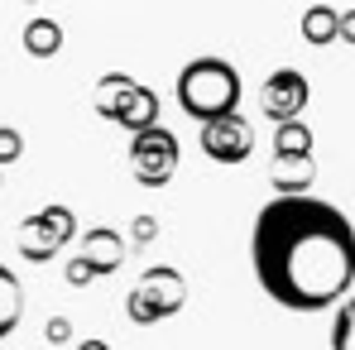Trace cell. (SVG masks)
<instances>
[{"label": "cell", "instance_id": "cell-1", "mask_svg": "<svg viewBox=\"0 0 355 350\" xmlns=\"http://www.w3.org/2000/svg\"><path fill=\"white\" fill-rule=\"evenodd\" d=\"M259 288L288 312H327L355 288V226L322 197H274L250 231Z\"/></svg>", "mask_w": 355, "mask_h": 350}, {"label": "cell", "instance_id": "cell-2", "mask_svg": "<svg viewBox=\"0 0 355 350\" xmlns=\"http://www.w3.org/2000/svg\"><path fill=\"white\" fill-rule=\"evenodd\" d=\"M240 72L226 58H192L182 72H178V106L197 125L221 116H236L240 106Z\"/></svg>", "mask_w": 355, "mask_h": 350}, {"label": "cell", "instance_id": "cell-3", "mask_svg": "<svg viewBox=\"0 0 355 350\" xmlns=\"http://www.w3.org/2000/svg\"><path fill=\"white\" fill-rule=\"evenodd\" d=\"M182 302H187V279L178 274L173 264H154V269H144L139 283L130 288L125 317H130L135 326H159V322H168V317L182 312Z\"/></svg>", "mask_w": 355, "mask_h": 350}, {"label": "cell", "instance_id": "cell-4", "mask_svg": "<svg viewBox=\"0 0 355 350\" xmlns=\"http://www.w3.org/2000/svg\"><path fill=\"white\" fill-rule=\"evenodd\" d=\"M178 164H182V144H178L173 130L149 125V130L130 134V173H135V182H144V187H168L173 173H178Z\"/></svg>", "mask_w": 355, "mask_h": 350}, {"label": "cell", "instance_id": "cell-5", "mask_svg": "<svg viewBox=\"0 0 355 350\" xmlns=\"http://www.w3.org/2000/svg\"><path fill=\"white\" fill-rule=\"evenodd\" d=\"M307 101H312V87H307V77L297 67H274L264 77V87H259V106H264V116L274 120V125L302 120Z\"/></svg>", "mask_w": 355, "mask_h": 350}, {"label": "cell", "instance_id": "cell-6", "mask_svg": "<svg viewBox=\"0 0 355 350\" xmlns=\"http://www.w3.org/2000/svg\"><path fill=\"white\" fill-rule=\"evenodd\" d=\"M202 154L211 164H245L254 154V125L240 116H221V120H207L202 125Z\"/></svg>", "mask_w": 355, "mask_h": 350}, {"label": "cell", "instance_id": "cell-7", "mask_svg": "<svg viewBox=\"0 0 355 350\" xmlns=\"http://www.w3.org/2000/svg\"><path fill=\"white\" fill-rule=\"evenodd\" d=\"M82 240V259L96 269V274H116L125 264V235L111 231V226H92V231L77 235Z\"/></svg>", "mask_w": 355, "mask_h": 350}, {"label": "cell", "instance_id": "cell-8", "mask_svg": "<svg viewBox=\"0 0 355 350\" xmlns=\"http://www.w3.org/2000/svg\"><path fill=\"white\" fill-rule=\"evenodd\" d=\"M15 245H19V254H24L29 264H49V259L58 254L67 240H62L58 226H53V221L39 211V216H29V221L19 226V240H15Z\"/></svg>", "mask_w": 355, "mask_h": 350}, {"label": "cell", "instance_id": "cell-9", "mask_svg": "<svg viewBox=\"0 0 355 350\" xmlns=\"http://www.w3.org/2000/svg\"><path fill=\"white\" fill-rule=\"evenodd\" d=\"M312 182H317L312 154H307V159H274V164H269V187H274V197H307Z\"/></svg>", "mask_w": 355, "mask_h": 350}, {"label": "cell", "instance_id": "cell-10", "mask_svg": "<svg viewBox=\"0 0 355 350\" xmlns=\"http://www.w3.org/2000/svg\"><path fill=\"white\" fill-rule=\"evenodd\" d=\"M116 125H125L130 134L159 125V91H154V87H135V96L125 101V111L116 116Z\"/></svg>", "mask_w": 355, "mask_h": 350}, {"label": "cell", "instance_id": "cell-11", "mask_svg": "<svg viewBox=\"0 0 355 350\" xmlns=\"http://www.w3.org/2000/svg\"><path fill=\"white\" fill-rule=\"evenodd\" d=\"M135 87H139V82H135L130 72H106V77L96 82V111L106 120H116L120 111H125V101L135 96Z\"/></svg>", "mask_w": 355, "mask_h": 350}, {"label": "cell", "instance_id": "cell-12", "mask_svg": "<svg viewBox=\"0 0 355 350\" xmlns=\"http://www.w3.org/2000/svg\"><path fill=\"white\" fill-rule=\"evenodd\" d=\"M19 317H24V283H19V274H10L0 264V341L19 326Z\"/></svg>", "mask_w": 355, "mask_h": 350}, {"label": "cell", "instance_id": "cell-13", "mask_svg": "<svg viewBox=\"0 0 355 350\" xmlns=\"http://www.w3.org/2000/svg\"><path fill=\"white\" fill-rule=\"evenodd\" d=\"M336 15H341V10H331V5H307V10H302V19H297L302 39H307L312 49L336 44Z\"/></svg>", "mask_w": 355, "mask_h": 350}, {"label": "cell", "instance_id": "cell-14", "mask_svg": "<svg viewBox=\"0 0 355 350\" xmlns=\"http://www.w3.org/2000/svg\"><path fill=\"white\" fill-rule=\"evenodd\" d=\"M312 154V130L302 120L274 125V159H307Z\"/></svg>", "mask_w": 355, "mask_h": 350}, {"label": "cell", "instance_id": "cell-15", "mask_svg": "<svg viewBox=\"0 0 355 350\" xmlns=\"http://www.w3.org/2000/svg\"><path fill=\"white\" fill-rule=\"evenodd\" d=\"M24 49H29L34 58H53L62 49V24L58 19H44V15L29 19V24H24Z\"/></svg>", "mask_w": 355, "mask_h": 350}, {"label": "cell", "instance_id": "cell-16", "mask_svg": "<svg viewBox=\"0 0 355 350\" xmlns=\"http://www.w3.org/2000/svg\"><path fill=\"white\" fill-rule=\"evenodd\" d=\"M331 350H355V292L331 312Z\"/></svg>", "mask_w": 355, "mask_h": 350}, {"label": "cell", "instance_id": "cell-17", "mask_svg": "<svg viewBox=\"0 0 355 350\" xmlns=\"http://www.w3.org/2000/svg\"><path fill=\"white\" fill-rule=\"evenodd\" d=\"M15 159H24V134L15 125H0V168L15 164Z\"/></svg>", "mask_w": 355, "mask_h": 350}, {"label": "cell", "instance_id": "cell-18", "mask_svg": "<svg viewBox=\"0 0 355 350\" xmlns=\"http://www.w3.org/2000/svg\"><path fill=\"white\" fill-rule=\"evenodd\" d=\"M130 240H135L139 250L154 245V240H159V221H154V216H135V221H130Z\"/></svg>", "mask_w": 355, "mask_h": 350}, {"label": "cell", "instance_id": "cell-19", "mask_svg": "<svg viewBox=\"0 0 355 350\" xmlns=\"http://www.w3.org/2000/svg\"><path fill=\"white\" fill-rule=\"evenodd\" d=\"M62 279H67V283H72V288H87V283H92V279H96V269H92V264H87V259H82V254H77V259H72V264H67V269H62Z\"/></svg>", "mask_w": 355, "mask_h": 350}, {"label": "cell", "instance_id": "cell-20", "mask_svg": "<svg viewBox=\"0 0 355 350\" xmlns=\"http://www.w3.org/2000/svg\"><path fill=\"white\" fill-rule=\"evenodd\" d=\"M44 341H49V346H67V341H72V322H67V317H49Z\"/></svg>", "mask_w": 355, "mask_h": 350}, {"label": "cell", "instance_id": "cell-21", "mask_svg": "<svg viewBox=\"0 0 355 350\" xmlns=\"http://www.w3.org/2000/svg\"><path fill=\"white\" fill-rule=\"evenodd\" d=\"M336 44H351V49H355V5L336 15Z\"/></svg>", "mask_w": 355, "mask_h": 350}, {"label": "cell", "instance_id": "cell-22", "mask_svg": "<svg viewBox=\"0 0 355 350\" xmlns=\"http://www.w3.org/2000/svg\"><path fill=\"white\" fill-rule=\"evenodd\" d=\"M77 350H111V346H106L101 336H92V341H77Z\"/></svg>", "mask_w": 355, "mask_h": 350}, {"label": "cell", "instance_id": "cell-23", "mask_svg": "<svg viewBox=\"0 0 355 350\" xmlns=\"http://www.w3.org/2000/svg\"><path fill=\"white\" fill-rule=\"evenodd\" d=\"M24 5H39V0H24Z\"/></svg>", "mask_w": 355, "mask_h": 350}]
</instances>
